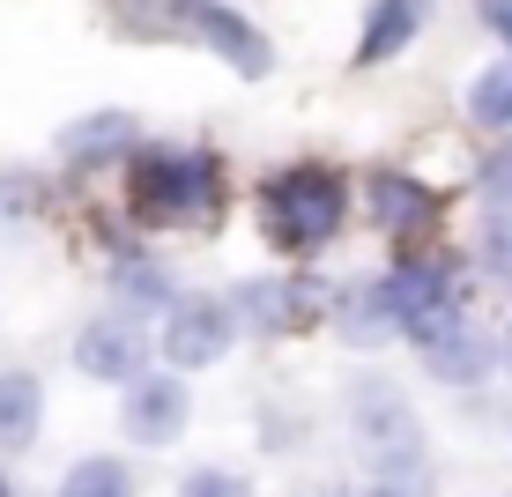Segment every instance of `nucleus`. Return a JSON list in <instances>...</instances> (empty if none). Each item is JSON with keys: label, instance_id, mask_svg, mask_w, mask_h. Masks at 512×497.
<instances>
[{"label": "nucleus", "instance_id": "ddd939ff", "mask_svg": "<svg viewBox=\"0 0 512 497\" xmlns=\"http://www.w3.org/2000/svg\"><path fill=\"white\" fill-rule=\"evenodd\" d=\"M372 208H379L386 230H423V223H438V193L416 186V179H401V171H379V179H372Z\"/></svg>", "mask_w": 512, "mask_h": 497}, {"label": "nucleus", "instance_id": "f8f14e48", "mask_svg": "<svg viewBox=\"0 0 512 497\" xmlns=\"http://www.w3.org/2000/svg\"><path fill=\"white\" fill-rule=\"evenodd\" d=\"M134 134H141L134 112H90V119H75V127H60V156L67 164H112Z\"/></svg>", "mask_w": 512, "mask_h": 497}, {"label": "nucleus", "instance_id": "4468645a", "mask_svg": "<svg viewBox=\"0 0 512 497\" xmlns=\"http://www.w3.org/2000/svg\"><path fill=\"white\" fill-rule=\"evenodd\" d=\"M60 497H134V468L112 453H90L60 475Z\"/></svg>", "mask_w": 512, "mask_h": 497}, {"label": "nucleus", "instance_id": "f257e3e1", "mask_svg": "<svg viewBox=\"0 0 512 497\" xmlns=\"http://www.w3.org/2000/svg\"><path fill=\"white\" fill-rule=\"evenodd\" d=\"M119 15H134V30H156V38H193V45L223 52L238 75H268L275 67L268 38L223 0H119Z\"/></svg>", "mask_w": 512, "mask_h": 497}, {"label": "nucleus", "instance_id": "9b49d317", "mask_svg": "<svg viewBox=\"0 0 512 497\" xmlns=\"http://www.w3.org/2000/svg\"><path fill=\"white\" fill-rule=\"evenodd\" d=\"M423 364H431V379H446V386H483L490 364H498V349H490V334H475L461 319L453 334H438V342L423 349Z\"/></svg>", "mask_w": 512, "mask_h": 497}, {"label": "nucleus", "instance_id": "0eeeda50", "mask_svg": "<svg viewBox=\"0 0 512 497\" xmlns=\"http://www.w3.org/2000/svg\"><path fill=\"white\" fill-rule=\"evenodd\" d=\"M193 401H186V379H171V371H149V379L127 386V401H119V423H127L134 446H171V438L186 431Z\"/></svg>", "mask_w": 512, "mask_h": 497}, {"label": "nucleus", "instance_id": "dca6fc26", "mask_svg": "<svg viewBox=\"0 0 512 497\" xmlns=\"http://www.w3.org/2000/svg\"><path fill=\"white\" fill-rule=\"evenodd\" d=\"M112 282H119V297H134V305H179V297H171V275L156 268V260H141V253H119Z\"/></svg>", "mask_w": 512, "mask_h": 497}, {"label": "nucleus", "instance_id": "6ab92c4d", "mask_svg": "<svg viewBox=\"0 0 512 497\" xmlns=\"http://www.w3.org/2000/svg\"><path fill=\"white\" fill-rule=\"evenodd\" d=\"M179 497H253V483L231 475V468H193L186 483H179Z\"/></svg>", "mask_w": 512, "mask_h": 497}, {"label": "nucleus", "instance_id": "1a4fd4ad", "mask_svg": "<svg viewBox=\"0 0 512 497\" xmlns=\"http://www.w3.org/2000/svg\"><path fill=\"white\" fill-rule=\"evenodd\" d=\"M320 305V290L312 282H282V275H260V282H238L231 312H245L253 327H297V319H312Z\"/></svg>", "mask_w": 512, "mask_h": 497}, {"label": "nucleus", "instance_id": "6e6552de", "mask_svg": "<svg viewBox=\"0 0 512 497\" xmlns=\"http://www.w3.org/2000/svg\"><path fill=\"white\" fill-rule=\"evenodd\" d=\"M423 23H431V0H372L364 38H357V67H379V60H394V52H409Z\"/></svg>", "mask_w": 512, "mask_h": 497}, {"label": "nucleus", "instance_id": "f3484780", "mask_svg": "<svg viewBox=\"0 0 512 497\" xmlns=\"http://www.w3.org/2000/svg\"><path fill=\"white\" fill-rule=\"evenodd\" d=\"M386 334H401V319H394L379 282H364V290L349 297V342H386Z\"/></svg>", "mask_w": 512, "mask_h": 497}, {"label": "nucleus", "instance_id": "412c9836", "mask_svg": "<svg viewBox=\"0 0 512 497\" xmlns=\"http://www.w3.org/2000/svg\"><path fill=\"white\" fill-rule=\"evenodd\" d=\"M475 15H483V23L505 38V52H512V0H475Z\"/></svg>", "mask_w": 512, "mask_h": 497}, {"label": "nucleus", "instance_id": "423d86ee", "mask_svg": "<svg viewBox=\"0 0 512 497\" xmlns=\"http://www.w3.org/2000/svg\"><path fill=\"white\" fill-rule=\"evenodd\" d=\"M231 342H238V312L223 305V297H179L171 319H164V357H171V371L223 364V357H231Z\"/></svg>", "mask_w": 512, "mask_h": 497}, {"label": "nucleus", "instance_id": "4be33fe9", "mask_svg": "<svg viewBox=\"0 0 512 497\" xmlns=\"http://www.w3.org/2000/svg\"><path fill=\"white\" fill-rule=\"evenodd\" d=\"M357 497H409V490H401V483H379V490H357Z\"/></svg>", "mask_w": 512, "mask_h": 497}, {"label": "nucleus", "instance_id": "f03ea898", "mask_svg": "<svg viewBox=\"0 0 512 497\" xmlns=\"http://www.w3.org/2000/svg\"><path fill=\"white\" fill-rule=\"evenodd\" d=\"M349 438H357V453L379 468V483H409L423 460H431L416 401L401 394V386H386V379H357L349 386Z\"/></svg>", "mask_w": 512, "mask_h": 497}, {"label": "nucleus", "instance_id": "a211bd4d", "mask_svg": "<svg viewBox=\"0 0 512 497\" xmlns=\"http://www.w3.org/2000/svg\"><path fill=\"white\" fill-rule=\"evenodd\" d=\"M475 253H483V268L498 282H512V216H490L483 238H475Z\"/></svg>", "mask_w": 512, "mask_h": 497}, {"label": "nucleus", "instance_id": "39448f33", "mask_svg": "<svg viewBox=\"0 0 512 497\" xmlns=\"http://www.w3.org/2000/svg\"><path fill=\"white\" fill-rule=\"evenodd\" d=\"M75 364H82V379H112V386L149 379V327H141L134 312H97V319H82Z\"/></svg>", "mask_w": 512, "mask_h": 497}, {"label": "nucleus", "instance_id": "7ed1b4c3", "mask_svg": "<svg viewBox=\"0 0 512 497\" xmlns=\"http://www.w3.org/2000/svg\"><path fill=\"white\" fill-rule=\"evenodd\" d=\"M342 208H349V186H342V171H327V164H290V171H275V179L260 186V216H268L275 245H290V253L327 245L334 230H342Z\"/></svg>", "mask_w": 512, "mask_h": 497}, {"label": "nucleus", "instance_id": "2eb2a0df", "mask_svg": "<svg viewBox=\"0 0 512 497\" xmlns=\"http://www.w3.org/2000/svg\"><path fill=\"white\" fill-rule=\"evenodd\" d=\"M468 112H475V127H490V134L512 127V60H498V67L468 90Z\"/></svg>", "mask_w": 512, "mask_h": 497}, {"label": "nucleus", "instance_id": "aec40b11", "mask_svg": "<svg viewBox=\"0 0 512 497\" xmlns=\"http://www.w3.org/2000/svg\"><path fill=\"white\" fill-rule=\"evenodd\" d=\"M483 193L498 201V216H512V156H490L483 164Z\"/></svg>", "mask_w": 512, "mask_h": 497}, {"label": "nucleus", "instance_id": "b1692460", "mask_svg": "<svg viewBox=\"0 0 512 497\" xmlns=\"http://www.w3.org/2000/svg\"><path fill=\"white\" fill-rule=\"evenodd\" d=\"M505 364H512V342H505Z\"/></svg>", "mask_w": 512, "mask_h": 497}, {"label": "nucleus", "instance_id": "20e7f679", "mask_svg": "<svg viewBox=\"0 0 512 497\" xmlns=\"http://www.w3.org/2000/svg\"><path fill=\"white\" fill-rule=\"evenodd\" d=\"M216 193H223V171H216V156H201V149H156V156H141V171H134V201L149 208V216H164V223L216 216Z\"/></svg>", "mask_w": 512, "mask_h": 497}, {"label": "nucleus", "instance_id": "9d476101", "mask_svg": "<svg viewBox=\"0 0 512 497\" xmlns=\"http://www.w3.org/2000/svg\"><path fill=\"white\" fill-rule=\"evenodd\" d=\"M38 423H45V379L38 371H0V453L38 446Z\"/></svg>", "mask_w": 512, "mask_h": 497}, {"label": "nucleus", "instance_id": "5701e85b", "mask_svg": "<svg viewBox=\"0 0 512 497\" xmlns=\"http://www.w3.org/2000/svg\"><path fill=\"white\" fill-rule=\"evenodd\" d=\"M0 497H15V483H8V475H0Z\"/></svg>", "mask_w": 512, "mask_h": 497}]
</instances>
